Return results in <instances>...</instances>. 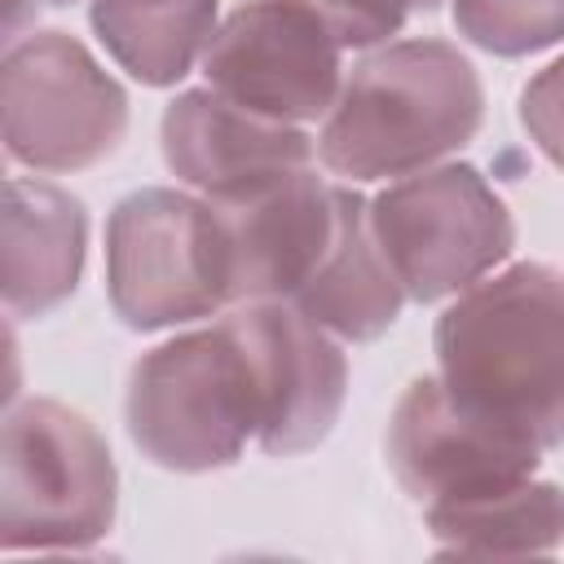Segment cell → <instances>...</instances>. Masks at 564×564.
<instances>
[{"instance_id": "12", "label": "cell", "mask_w": 564, "mask_h": 564, "mask_svg": "<svg viewBox=\"0 0 564 564\" xmlns=\"http://www.w3.org/2000/svg\"><path fill=\"white\" fill-rule=\"evenodd\" d=\"M357 189L330 185L313 167L242 207H220L234 242V304H295L322 273Z\"/></svg>"}, {"instance_id": "21", "label": "cell", "mask_w": 564, "mask_h": 564, "mask_svg": "<svg viewBox=\"0 0 564 564\" xmlns=\"http://www.w3.org/2000/svg\"><path fill=\"white\" fill-rule=\"evenodd\" d=\"M44 4H57L62 9V4H75V0H44Z\"/></svg>"}, {"instance_id": "6", "label": "cell", "mask_w": 564, "mask_h": 564, "mask_svg": "<svg viewBox=\"0 0 564 564\" xmlns=\"http://www.w3.org/2000/svg\"><path fill=\"white\" fill-rule=\"evenodd\" d=\"M375 238L410 300L432 304L494 273L516 247L502 194L471 163H436L375 194Z\"/></svg>"}, {"instance_id": "7", "label": "cell", "mask_w": 564, "mask_h": 564, "mask_svg": "<svg viewBox=\"0 0 564 564\" xmlns=\"http://www.w3.org/2000/svg\"><path fill=\"white\" fill-rule=\"evenodd\" d=\"M4 154L31 172H84L128 132V93L66 31L9 40L0 62Z\"/></svg>"}, {"instance_id": "14", "label": "cell", "mask_w": 564, "mask_h": 564, "mask_svg": "<svg viewBox=\"0 0 564 564\" xmlns=\"http://www.w3.org/2000/svg\"><path fill=\"white\" fill-rule=\"evenodd\" d=\"M401 304H405V286L397 282L375 238L370 203L357 194L339 229V242L330 247L317 282L295 300V308L339 339L370 344L401 317Z\"/></svg>"}, {"instance_id": "9", "label": "cell", "mask_w": 564, "mask_h": 564, "mask_svg": "<svg viewBox=\"0 0 564 564\" xmlns=\"http://www.w3.org/2000/svg\"><path fill=\"white\" fill-rule=\"evenodd\" d=\"M542 445L467 410L441 375L414 379L388 423V467L397 485L423 502H458L538 471Z\"/></svg>"}, {"instance_id": "8", "label": "cell", "mask_w": 564, "mask_h": 564, "mask_svg": "<svg viewBox=\"0 0 564 564\" xmlns=\"http://www.w3.org/2000/svg\"><path fill=\"white\" fill-rule=\"evenodd\" d=\"M344 44L291 0H247L203 53L207 88L278 123L326 119L344 88Z\"/></svg>"}, {"instance_id": "15", "label": "cell", "mask_w": 564, "mask_h": 564, "mask_svg": "<svg viewBox=\"0 0 564 564\" xmlns=\"http://www.w3.org/2000/svg\"><path fill=\"white\" fill-rule=\"evenodd\" d=\"M427 533L441 555H551L564 542V489L551 480H516L476 498L427 507Z\"/></svg>"}, {"instance_id": "17", "label": "cell", "mask_w": 564, "mask_h": 564, "mask_svg": "<svg viewBox=\"0 0 564 564\" xmlns=\"http://www.w3.org/2000/svg\"><path fill=\"white\" fill-rule=\"evenodd\" d=\"M454 26L494 57H529L564 40V0H454Z\"/></svg>"}, {"instance_id": "13", "label": "cell", "mask_w": 564, "mask_h": 564, "mask_svg": "<svg viewBox=\"0 0 564 564\" xmlns=\"http://www.w3.org/2000/svg\"><path fill=\"white\" fill-rule=\"evenodd\" d=\"M88 247L84 203L48 181L9 176L0 212V291L13 317H44L75 295Z\"/></svg>"}, {"instance_id": "20", "label": "cell", "mask_w": 564, "mask_h": 564, "mask_svg": "<svg viewBox=\"0 0 564 564\" xmlns=\"http://www.w3.org/2000/svg\"><path fill=\"white\" fill-rule=\"evenodd\" d=\"M405 4V13H432V9H441V0H401Z\"/></svg>"}, {"instance_id": "19", "label": "cell", "mask_w": 564, "mask_h": 564, "mask_svg": "<svg viewBox=\"0 0 564 564\" xmlns=\"http://www.w3.org/2000/svg\"><path fill=\"white\" fill-rule=\"evenodd\" d=\"M520 123L538 141V150L564 167V57L542 66L520 93Z\"/></svg>"}, {"instance_id": "3", "label": "cell", "mask_w": 564, "mask_h": 564, "mask_svg": "<svg viewBox=\"0 0 564 564\" xmlns=\"http://www.w3.org/2000/svg\"><path fill=\"white\" fill-rule=\"evenodd\" d=\"M119 471L88 414L26 397L4 414L0 441V546L88 551L115 529Z\"/></svg>"}, {"instance_id": "2", "label": "cell", "mask_w": 564, "mask_h": 564, "mask_svg": "<svg viewBox=\"0 0 564 564\" xmlns=\"http://www.w3.org/2000/svg\"><path fill=\"white\" fill-rule=\"evenodd\" d=\"M485 123V88L449 40H388L344 79L322 137V163L344 181H383L436 167Z\"/></svg>"}, {"instance_id": "16", "label": "cell", "mask_w": 564, "mask_h": 564, "mask_svg": "<svg viewBox=\"0 0 564 564\" xmlns=\"http://www.w3.org/2000/svg\"><path fill=\"white\" fill-rule=\"evenodd\" d=\"M220 0H93L88 22L106 53L145 88L181 84L216 35Z\"/></svg>"}, {"instance_id": "10", "label": "cell", "mask_w": 564, "mask_h": 564, "mask_svg": "<svg viewBox=\"0 0 564 564\" xmlns=\"http://www.w3.org/2000/svg\"><path fill=\"white\" fill-rule=\"evenodd\" d=\"M225 322L256 379V445L273 458L322 445L348 397V361L330 330L286 300H247Z\"/></svg>"}, {"instance_id": "18", "label": "cell", "mask_w": 564, "mask_h": 564, "mask_svg": "<svg viewBox=\"0 0 564 564\" xmlns=\"http://www.w3.org/2000/svg\"><path fill=\"white\" fill-rule=\"evenodd\" d=\"M308 9L344 48H379L405 26L401 0H291Z\"/></svg>"}, {"instance_id": "4", "label": "cell", "mask_w": 564, "mask_h": 564, "mask_svg": "<svg viewBox=\"0 0 564 564\" xmlns=\"http://www.w3.org/2000/svg\"><path fill=\"white\" fill-rule=\"evenodd\" d=\"M132 445L167 471H220L260 432V401L234 326L176 335L128 375L123 401Z\"/></svg>"}, {"instance_id": "1", "label": "cell", "mask_w": 564, "mask_h": 564, "mask_svg": "<svg viewBox=\"0 0 564 564\" xmlns=\"http://www.w3.org/2000/svg\"><path fill=\"white\" fill-rule=\"evenodd\" d=\"M445 388L476 414L564 445V273L542 260L485 273L436 317Z\"/></svg>"}, {"instance_id": "11", "label": "cell", "mask_w": 564, "mask_h": 564, "mask_svg": "<svg viewBox=\"0 0 564 564\" xmlns=\"http://www.w3.org/2000/svg\"><path fill=\"white\" fill-rule=\"evenodd\" d=\"M167 167L216 207H242L313 167V137L234 106L216 88H185L159 123Z\"/></svg>"}, {"instance_id": "5", "label": "cell", "mask_w": 564, "mask_h": 564, "mask_svg": "<svg viewBox=\"0 0 564 564\" xmlns=\"http://www.w3.org/2000/svg\"><path fill=\"white\" fill-rule=\"evenodd\" d=\"M106 295L128 330H167L234 304V242L216 203L137 189L106 220Z\"/></svg>"}]
</instances>
